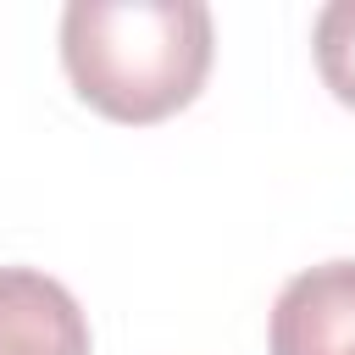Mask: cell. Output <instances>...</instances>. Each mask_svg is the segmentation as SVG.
Here are the masks:
<instances>
[{
  "instance_id": "cell-1",
  "label": "cell",
  "mask_w": 355,
  "mask_h": 355,
  "mask_svg": "<svg viewBox=\"0 0 355 355\" xmlns=\"http://www.w3.org/2000/svg\"><path fill=\"white\" fill-rule=\"evenodd\" d=\"M211 11L200 0H72L61 11V67L111 122L183 111L211 72Z\"/></svg>"
},
{
  "instance_id": "cell-2",
  "label": "cell",
  "mask_w": 355,
  "mask_h": 355,
  "mask_svg": "<svg viewBox=\"0 0 355 355\" xmlns=\"http://www.w3.org/2000/svg\"><path fill=\"white\" fill-rule=\"evenodd\" d=\"M272 355H344L355 349V261H322L283 283L266 327Z\"/></svg>"
},
{
  "instance_id": "cell-3",
  "label": "cell",
  "mask_w": 355,
  "mask_h": 355,
  "mask_svg": "<svg viewBox=\"0 0 355 355\" xmlns=\"http://www.w3.org/2000/svg\"><path fill=\"white\" fill-rule=\"evenodd\" d=\"M0 355H89L72 288L33 266H0Z\"/></svg>"
},
{
  "instance_id": "cell-4",
  "label": "cell",
  "mask_w": 355,
  "mask_h": 355,
  "mask_svg": "<svg viewBox=\"0 0 355 355\" xmlns=\"http://www.w3.org/2000/svg\"><path fill=\"white\" fill-rule=\"evenodd\" d=\"M311 44H316V72L322 83L355 111V0H333L316 11V28H311Z\"/></svg>"
},
{
  "instance_id": "cell-5",
  "label": "cell",
  "mask_w": 355,
  "mask_h": 355,
  "mask_svg": "<svg viewBox=\"0 0 355 355\" xmlns=\"http://www.w3.org/2000/svg\"><path fill=\"white\" fill-rule=\"evenodd\" d=\"M344 355H355V349H344Z\"/></svg>"
}]
</instances>
